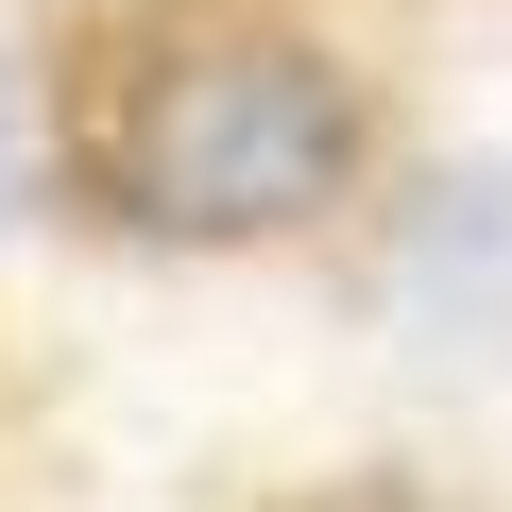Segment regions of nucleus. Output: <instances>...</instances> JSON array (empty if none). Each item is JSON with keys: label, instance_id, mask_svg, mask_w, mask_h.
Returning a JSON list of instances; mask_svg holds the SVG:
<instances>
[{"label": "nucleus", "instance_id": "nucleus-1", "mask_svg": "<svg viewBox=\"0 0 512 512\" xmlns=\"http://www.w3.org/2000/svg\"><path fill=\"white\" fill-rule=\"evenodd\" d=\"M359 171V86L308 35H154L103 86V205L154 239H274Z\"/></svg>", "mask_w": 512, "mask_h": 512}, {"label": "nucleus", "instance_id": "nucleus-2", "mask_svg": "<svg viewBox=\"0 0 512 512\" xmlns=\"http://www.w3.org/2000/svg\"><path fill=\"white\" fill-rule=\"evenodd\" d=\"M393 308L461 359H512V171H427L393 222Z\"/></svg>", "mask_w": 512, "mask_h": 512}, {"label": "nucleus", "instance_id": "nucleus-3", "mask_svg": "<svg viewBox=\"0 0 512 512\" xmlns=\"http://www.w3.org/2000/svg\"><path fill=\"white\" fill-rule=\"evenodd\" d=\"M18 154H35V103H18V52H0V205H18Z\"/></svg>", "mask_w": 512, "mask_h": 512}]
</instances>
